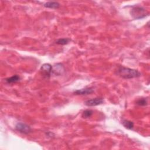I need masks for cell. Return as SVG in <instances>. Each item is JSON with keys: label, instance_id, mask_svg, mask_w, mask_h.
Instances as JSON below:
<instances>
[{"label": "cell", "instance_id": "obj_11", "mask_svg": "<svg viewBox=\"0 0 150 150\" xmlns=\"http://www.w3.org/2000/svg\"><path fill=\"white\" fill-rule=\"evenodd\" d=\"M70 41L71 39L69 38H60L56 40L55 41V43L60 45H67Z\"/></svg>", "mask_w": 150, "mask_h": 150}, {"label": "cell", "instance_id": "obj_1", "mask_svg": "<svg viewBox=\"0 0 150 150\" xmlns=\"http://www.w3.org/2000/svg\"><path fill=\"white\" fill-rule=\"evenodd\" d=\"M117 74L125 79L137 78L141 76V73L135 69H132L124 66H119L117 70Z\"/></svg>", "mask_w": 150, "mask_h": 150}, {"label": "cell", "instance_id": "obj_6", "mask_svg": "<svg viewBox=\"0 0 150 150\" xmlns=\"http://www.w3.org/2000/svg\"><path fill=\"white\" fill-rule=\"evenodd\" d=\"M64 67L61 63H57L53 66L52 74H54L57 76L62 74L64 71Z\"/></svg>", "mask_w": 150, "mask_h": 150}, {"label": "cell", "instance_id": "obj_2", "mask_svg": "<svg viewBox=\"0 0 150 150\" xmlns=\"http://www.w3.org/2000/svg\"><path fill=\"white\" fill-rule=\"evenodd\" d=\"M131 15L134 19H140L148 16L149 13L142 6H135L131 9Z\"/></svg>", "mask_w": 150, "mask_h": 150}, {"label": "cell", "instance_id": "obj_10", "mask_svg": "<svg viewBox=\"0 0 150 150\" xmlns=\"http://www.w3.org/2000/svg\"><path fill=\"white\" fill-rule=\"evenodd\" d=\"M122 124L125 128H127L128 129H132L134 128V123L131 121H129L127 120H124L122 121Z\"/></svg>", "mask_w": 150, "mask_h": 150}, {"label": "cell", "instance_id": "obj_7", "mask_svg": "<svg viewBox=\"0 0 150 150\" xmlns=\"http://www.w3.org/2000/svg\"><path fill=\"white\" fill-rule=\"evenodd\" d=\"M94 90L92 87H85L75 90L74 94L76 95H88L92 94Z\"/></svg>", "mask_w": 150, "mask_h": 150}, {"label": "cell", "instance_id": "obj_4", "mask_svg": "<svg viewBox=\"0 0 150 150\" xmlns=\"http://www.w3.org/2000/svg\"><path fill=\"white\" fill-rule=\"evenodd\" d=\"M15 129L24 134H28L32 132V129L30 126L22 122L17 123L15 125Z\"/></svg>", "mask_w": 150, "mask_h": 150}, {"label": "cell", "instance_id": "obj_12", "mask_svg": "<svg viewBox=\"0 0 150 150\" xmlns=\"http://www.w3.org/2000/svg\"><path fill=\"white\" fill-rule=\"evenodd\" d=\"M136 104L139 106H145L148 104V100L146 98H141L137 100Z\"/></svg>", "mask_w": 150, "mask_h": 150}, {"label": "cell", "instance_id": "obj_9", "mask_svg": "<svg viewBox=\"0 0 150 150\" xmlns=\"http://www.w3.org/2000/svg\"><path fill=\"white\" fill-rule=\"evenodd\" d=\"M19 80H20V77L19 76L14 75V76H12V77L5 79V81L8 84H11V83H16L19 81Z\"/></svg>", "mask_w": 150, "mask_h": 150}, {"label": "cell", "instance_id": "obj_8", "mask_svg": "<svg viewBox=\"0 0 150 150\" xmlns=\"http://www.w3.org/2000/svg\"><path fill=\"white\" fill-rule=\"evenodd\" d=\"M43 6L45 8H47L50 9H58L60 7V4L57 2L49 1L45 3Z\"/></svg>", "mask_w": 150, "mask_h": 150}, {"label": "cell", "instance_id": "obj_3", "mask_svg": "<svg viewBox=\"0 0 150 150\" xmlns=\"http://www.w3.org/2000/svg\"><path fill=\"white\" fill-rule=\"evenodd\" d=\"M53 66L49 63L43 64L40 67L42 74L46 78H49L52 74Z\"/></svg>", "mask_w": 150, "mask_h": 150}, {"label": "cell", "instance_id": "obj_13", "mask_svg": "<svg viewBox=\"0 0 150 150\" xmlns=\"http://www.w3.org/2000/svg\"><path fill=\"white\" fill-rule=\"evenodd\" d=\"M93 114V111L91 110H86L82 113V117L84 118H88L92 116Z\"/></svg>", "mask_w": 150, "mask_h": 150}, {"label": "cell", "instance_id": "obj_5", "mask_svg": "<svg viewBox=\"0 0 150 150\" xmlns=\"http://www.w3.org/2000/svg\"><path fill=\"white\" fill-rule=\"evenodd\" d=\"M104 103V99L102 97H96L88 100L84 102V104L88 107H93L100 105Z\"/></svg>", "mask_w": 150, "mask_h": 150}]
</instances>
